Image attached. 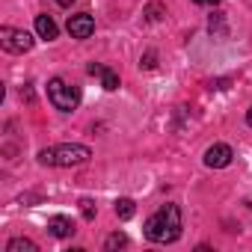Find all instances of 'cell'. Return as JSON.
<instances>
[{
    "instance_id": "cell-1",
    "label": "cell",
    "mask_w": 252,
    "mask_h": 252,
    "mask_svg": "<svg viewBox=\"0 0 252 252\" xmlns=\"http://www.w3.org/2000/svg\"><path fill=\"white\" fill-rule=\"evenodd\" d=\"M146 237L155 243H175L181 237V208L178 205H160L146 220Z\"/></svg>"
},
{
    "instance_id": "cell-2",
    "label": "cell",
    "mask_w": 252,
    "mask_h": 252,
    "mask_svg": "<svg viewBox=\"0 0 252 252\" xmlns=\"http://www.w3.org/2000/svg\"><path fill=\"white\" fill-rule=\"evenodd\" d=\"M92 158V152L86 146H77V143H63V146H54V149H42L39 152V160L45 166H80Z\"/></svg>"
},
{
    "instance_id": "cell-3",
    "label": "cell",
    "mask_w": 252,
    "mask_h": 252,
    "mask_svg": "<svg viewBox=\"0 0 252 252\" xmlns=\"http://www.w3.org/2000/svg\"><path fill=\"white\" fill-rule=\"evenodd\" d=\"M48 98H51V104H54L57 110L71 113V110L80 104V89L71 86V83H65L63 77H54V80L48 83Z\"/></svg>"
},
{
    "instance_id": "cell-4",
    "label": "cell",
    "mask_w": 252,
    "mask_h": 252,
    "mask_svg": "<svg viewBox=\"0 0 252 252\" xmlns=\"http://www.w3.org/2000/svg\"><path fill=\"white\" fill-rule=\"evenodd\" d=\"M33 36L27 30H15V27H0V48L6 54H27L33 48Z\"/></svg>"
},
{
    "instance_id": "cell-5",
    "label": "cell",
    "mask_w": 252,
    "mask_h": 252,
    "mask_svg": "<svg viewBox=\"0 0 252 252\" xmlns=\"http://www.w3.org/2000/svg\"><path fill=\"white\" fill-rule=\"evenodd\" d=\"M68 33H71V39H89L95 33V18L89 12L68 15Z\"/></svg>"
},
{
    "instance_id": "cell-6",
    "label": "cell",
    "mask_w": 252,
    "mask_h": 252,
    "mask_svg": "<svg viewBox=\"0 0 252 252\" xmlns=\"http://www.w3.org/2000/svg\"><path fill=\"white\" fill-rule=\"evenodd\" d=\"M231 158H234L231 146H225V143H214V146L205 152V166H211V169H225V166L231 163Z\"/></svg>"
},
{
    "instance_id": "cell-7",
    "label": "cell",
    "mask_w": 252,
    "mask_h": 252,
    "mask_svg": "<svg viewBox=\"0 0 252 252\" xmlns=\"http://www.w3.org/2000/svg\"><path fill=\"white\" fill-rule=\"evenodd\" d=\"M48 231H51L54 237H71L77 228H74L71 217H63V214H57V217H51V220H48Z\"/></svg>"
},
{
    "instance_id": "cell-8",
    "label": "cell",
    "mask_w": 252,
    "mask_h": 252,
    "mask_svg": "<svg viewBox=\"0 0 252 252\" xmlns=\"http://www.w3.org/2000/svg\"><path fill=\"white\" fill-rule=\"evenodd\" d=\"M36 33H39V39L54 42L60 30H57V24H54V18H51V15H36Z\"/></svg>"
},
{
    "instance_id": "cell-9",
    "label": "cell",
    "mask_w": 252,
    "mask_h": 252,
    "mask_svg": "<svg viewBox=\"0 0 252 252\" xmlns=\"http://www.w3.org/2000/svg\"><path fill=\"white\" fill-rule=\"evenodd\" d=\"M6 252H39V246L33 240H27V237H12L6 243Z\"/></svg>"
},
{
    "instance_id": "cell-10",
    "label": "cell",
    "mask_w": 252,
    "mask_h": 252,
    "mask_svg": "<svg viewBox=\"0 0 252 252\" xmlns=\"http://www.w3.org/2000/svg\"><path fill=\"white\" fill-rule=\"evenodd\" d=\"M134 214H137L134 199H119V202H116V217H119V220H131Z\"/></svg>"
},
{
    "instance_id": "cell-11",
    "label": "cell",
    "mask_w": 252,
    "mask_h": 252,
    "mask_svg": "<svg viewBox=\"0 0 252 252\" xmlns=\"http://www.w3.org/2000/svg\"><path fill=\"white\" fill-rule=\"evenodd\" d=\"M101 86H104L107 92H116V89H119V74H116L113 68H104V74H101Z\"/></svg>"
},
{
    "instance_id": "cell-12",
    "label": "cell",
    "mask_w": 252,
    "mask_h": 252,
    "mask_svg": "<svg viewBox=\"0 0 252 252\" xmlns=\"http://www.w3.org/2000/svg\"><path fill=\"white\" fill-rule=\"evenodd\" d=\"M107 249H116V246H128V234H122V231H116V234H110L107 237V243H104Z\"/></svg>"
},
{
    "instance_id": "cell-13",
    "label": "cell",
    "mask_w": 252,
    "mask_h": 252,
    "mask_svg": "<svg viewBox=\"0 0 252 252\" xmlns=\"http://www.w3.org/2000/svg\"><path fill=\"white\" fill-rule=\"evenodd\" d=\"M80 214H83V220H95V202L92 199H80Z\"/></svg>"
},
{
    "instance_id": "cell-14",
    "label": "cell",
    "mask_w": 252,
    "mask_h": 252,
    "mask_svg": "<svg viewBox=\"0 0 252 252\" xmlns=\"http://www.w3.org/2000/svg\"><path fill=\"white\" fill-rule=\"evenodd\" d=\"M211 33H225V27H222V18H220V15H214V18H211Z\"/></svg>"
},
{
    "instance_id": "cell-15",
    "label": "cell",
    "mask_w": 252,
    "mask_h": 252,
    "mask_svg": "<svg viewBox=\"0 0 252 252\" xmlns=\"http://www.w3.org/2000/svg\"><path fill=\"white\" fill-rule=\"evenodd\" d=\"M89 74H98V77H101V74H104V65H98V63H92V65H89Z\"/></svg>"
},
{
    "instance_id": "cell-16",
    "label": "cell",
    "mask_w": 252,
    "mask_h": 252,
    "mask_svg": "<svg viewBox=\"0 0 252 252\" xmlns=\"http://www.w3.org/2000/svg\"><path fill=\"white\" fill-rule=\"evenodd\" d=\"M193 3H196V6H217L220 0H193Z\"/></svg>"
},
{
    "instance_id": "cell-17",
    "label": "cell",
    "mask_w": 252,
    "mask_h": 252,
    "mask_svg": "<svg viewBox=\"0 0 252 252\" xmlns=\"http://www.w3.org/2000/svg\"><path fill=\"white\" fill-rule=\"evenodd\" d=\"M54 3H60V6H71L74 0H54Z\"/></svg>"
},
{
    "instance_id": "cell-18",
    "label": "cell",
    "mask_w": 252,
    "mask_h": 252,
    "mask_svg": "<svg viewBox=\"0 0 252 252\" xmlns=\"http://www.w3.org/2000/svg\"><path fill=\"white\" fill-rule=\"evenodd\" d=\"M246 122H249V125H252V107H249V113H246Z\"/></svg>"
}]
</instances>
